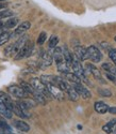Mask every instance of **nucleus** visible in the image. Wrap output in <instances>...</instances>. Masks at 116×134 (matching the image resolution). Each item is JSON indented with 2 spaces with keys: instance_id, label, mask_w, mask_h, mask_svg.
<instances>
[{
  "instance_id": "nucleus-1",
  "label": "nucleus",
  "mask_w": 116,
  "mask_h": 134,
  "mask_svg": "<svg viewBox=\"0 0 116 134\" xmlns=\"http://www.w3.org/2000/svg\"><path fill=\"white\" fill-rule=\"evenodd\" d=\"M27 41H28V37H22V38L18 39L15 43L11 44V45H9L4 49V55L7 56V57H12V56H15Z\"/></svg>"
},
{
  "instance_id": "nucleus-2",
  "label": "nucleus",
  "mask_w": 116,
  "mask_h": 134,
  "mask_svg": "<svg viewBox=\"0 0 116 134\" xmlns=\"http://www.w3.org/2000/svg\"><path fill=\"white\" fill-rule=\"evenodd\" d=\"M72 69H73V72L79 77L81 82H85V83H89L86 79V75H85V71L84 69L82 68V65H81L80 61L78 60V58L76 56L73 55V61H72Z\"/></svg>"
},
{
  "instance_id": "nucleus-3",
  "label": "nucleus",
  "mask_w": 116,
  "mask_h": 134,
  "mask_svg": "<svg viewBox=\"0 0 116 134\" xmlns=\"http://www.w3.org/2000/svg\"><path fill=\"white\" fill-rule=\"evenodd\" d=\"M30 85L33 87L34 90H36V91H38L40 93H42L47 100H49L50 98H52L51 94H50V92L48 91L47 87H46V85H45L44 83H42L41 80L36 79V77H35V79L33 77V79L30 80Z\"/></svg>"
},
{
  "instance_id": "nucleus-4",
  "label": "nucleus",
  "mask_w": 116,
  "mask_h": 134,
  "mask_svg": "<svg viewBox=\"0 0 116 134\" xmlns=\"http://www.w3.org/2000/svg\"><path fill=\"white\" fill-rule=\"evenodd\" d=\"M33 48H34V45L31 41H27L22 47L19 49V52L14 56L15 60H20V59H24V58H27L29 56L32 55L33 53Z\"/></svg>"
},
{
  "instance_id": "nucleus-5",
  "label": "nucleus",
  "mask_w": 116,
  "mask_h": 134,
  "mask_svg": "<svg viewBox=\"0 0 116 134\" xmlns=\"http://www.w3.org/2000/svg\"><path fill=\"white\" fill-rule=\"evenodd\" d=\"M53 62V57H52V52L49 51H44L41 54V57L38 60V68L42 70H45L46 68L50 66Z\"/></svg>"
},
{
  "instance_id": "nucleus-6",
  "label": "nucleus",
  "mask_w": 116,
  "mask_h": 134,
  "mask_svg": "<svg viewBox=\"0 0 116 134\" xmlns=\"http://www.w3.org/2000/svg\"><path fill=\"white\" fill-rule=\"evenodd\" d=\"M46 87H47L48 91L50 92L51 97H52V98H54L55 100H57V101H64V100H65L64 91H62L60 88H57L56 86L51 85V84L46 85Z\"/></svg>"
},
{
  "instance_id": "nucleus-7",
  "label": "nucleus",
  "mask_w": 116,
  "mask_h": 134,
  "mask_svg": "<svg viewBox=\"0 0 116 134\" xmlns=\"http://www.w3.org/2000/svg\"><path fill=\"white\" fill-rule=\"evenodd\" d=\"M8 90L10 92V94H12L15 98H18V99H26V98H28V93L20 86H16V85L9 86Z\"/></svg>"
},
{
  "instance_id": "nucleus-8",
  "label": "nucleus",
  "mask_w": 116,
  "mask_h": 134,
  "mask_svg": "<svg viewBox=\"0 0 116 134\" xmlns=\"http://www.w3.org/2000/svg\"><path fill=\"white\" fill-rule=\"evenodd\" d=\"M87 49V56H88V59H91L92 61L94 62H99L102 59V54L101 52L94 45H92L89 47L86 48Z\"/></svg>"
},
{
  "instance_id": "nucleus-9",
  "label": "nucleus",
  "mask_w": 116,
  "mask_h": 134,
  "mask_svg": "<svg viewBox=\"0 0 116 134\" xmlns=\"http://www.w3.org/2000/svg\"><path fill=\"white\" fill-rule=\"evenodd\" d=\"M75 56L78 58L79 61H84V60L88 59L87 49L84 46H81V45L75 46Z\"/></svg>"
},
{
  "instance_id": "nucleus-10",
  "label": "nucleus",
  "mask_w": 116,
  "mask_h": 134,
  "mask_svg": "<svg viewBox=\"0 0 116 134\" xmlns=\"http://www.w3.org/2000/svg\"><path fill=\"white\" fill-rule=\"evenodd\" d=\"M75 88V90L78 92L79 96H81L83 99H89L92 97V93L89 92L88 89H86L84 86H82V84L79 83V84H74L73 86Z\"/></svg>"
},
{
  "instance_id": "nucleus-11",
  "label": "nucleus",
  "mask_w": 116,
  "mask_h": 134,
  "mask_svg": "<svg viewBox=\"0 0 116 134\" xmlns=\"http://www.w3.org/2000/svg\"><path fill=\"white\" fill-rule=\"evenodd\" d=\"M30 27H31V23H30V21H24V23H21L20 25H17V27L15 28V30H14V32L12 33V35L14 37L22 36L27 30L30 29Z\"/></svg>"
},
{
  "instance_id": "nucleus-12",
  "label": "nucleus",
  "mask_w": 116,
  "mask_h": 134,
  "mask_svg": "<svg viewBox=\"0 0 116 134\" xmlns=\"http://www.w3.org/2000/svg\"><path fill=\"white\" fill-rule=\"evenodd\" d=\"M52 57H53V60L55 61L56 65L59 64H62L65 62V59H64V55H63V51L61 47H54L53 52H52Z\"/></svg>"
},
{
  "instance_id": "nucleus-13",
  "label": "nucleus",
  "mask_w": 116,
  "mask_h": 134,
  "mask_svg": "<svg viewBox=\"0 0 116 134\" xmlns=\"http://www.w3.org/2000/svg\"><path fill=\"white\" fill-rule=\"evenodd\" d=\"M54 79V86H56L57 88H60L62 91H67V89L70 87V85H69L67 83V81L65 79H63V77H60V76H53Z\"/></svg>"
},
{
  "instance_id": "nucleus-14",
  "label": "nucleus",
  "mask_w": 116,
  "mask_h": 134,
  "mask_svg": "<svg viewBox=\"0 0 116 134\" xmlns=\"http://www.w3.org/2000/svg\"><path fill=\"white\" fill-rule=\"evenodd\" d=\"M0 102L3 103L8 108H10L11 110H12V107H13L14 102L12 101V99H11L10 94H7L3 91H0Z\"/></svg>"
},
{
  "instance_id": "nucleus-15",
  "label": "nucleus",
  "mask_w": 116,
  "mask_h": 134,
  "mask_svg": "<svg viewBox=\"0 0 116 134\" xmlns=\"http://www.w3.org/2000/svg\"><path fill=\"white\" fill-rule=\"evenodd\" d=\"M94 108H95V110L97 111L98 114H106V113H108V111H109V106L104 102H101V101L95 102Z\"/></svg>"
},
{
  "instance_id": "nucleus-16",
  "label": "nucleus",
  "mask_w": 116,
  "mask_h": 134,
  "mask_svg": "<svg viewBox=\"0 0 116 134\" xmlns=\"http://www.w3.org/2000/svg\"><path fill=\"white\" fill-rule=\"evenodd\" d=\"M13 125L17 130H19L21 132H28L30 130V126L27 124V122L22 121V120H14Z\"/></svg>"
},
{
  "instance_id": "nucleus-17",
  "label": "nucleus",
  "mask_w": 116,
  "mask_h": 134,
  "mask_svg": "<svg viewBox=\"0 0 116 134\" xmlns=\"http://www.w3.org/2000/svg\"><path fill=\"white\" fill-rule=\"evenodd\" d=\"M86 68L88 69V71H89L93 75H94V77H95L96 80H98V81H100V82H103L100 71L96 68V66H95L94 64H92V63H87V64H86Z\"/></svg>"
},
{
  "instance_id": "nucleus-18",
  "label": "nucleus",
  "mask_w": 116,
  "mask_h": 134,
  "mask_svg": "<svg viewBox=\"0 0 116 134\" xmlns=\"http://www.w3.org/2000/svg\"><path fill=\"white\" fill-rule=\"evenodd\" d=\"M0 115H2L3 117H5L8 119H11L13 117V111L10 108H8L3 103L0 102Z\"/></svg>"
},
{
  "instance_id": "nucleus-19",
  "label": "nucleus",
  "mask_w": 116,
  "mask_h": 134,
  "mask_svg": "<svg viewBox=\"0 0 116 134\" xmlns=\"http://www.w3.org/2000/svg\"><path fill=\"white\" fill-rule=\"evenodd\" d=\"M63 75H64V77H65V80L69 81V82L73 83V84H79V83H81L80 79H79V77H78L74 72H67V73H65V74H63Z\"/></svg>"
},
{
  "instance_id": "nucleus-20",
  "label": "nucleus",
  "mask_w": 116,
  "mask_h": 134,
  "mask_svg": "<svg viewBox=\"0 0 116 134\" xmlns=\"http://www.w3.org/2000/svg\"><path fill=\"white\" fill-rule=\"evenodd\" d=\"M18 23H19V19L17 17H11L4 23V28H7V29L15 28V27H17Z\"/></svg>"
},
{
  "instance_id": "nucleus-21",
  "label": "nucleus",
  "mask_w": 116,
  "mask_h": 134,
  "mask_svg": "<svg viewBox=\"0 0 116 134\" xmlns=\"http://www.w3.org/2000/svg\"><path fill=\"white\" fill-rule=\"evenodd\" d=\"M67 94H68V98L72 100V101H78V99H79V94L78 92L75 90V88L73 86H70L68 89H67Z\"/></svg>"
},
{
  "instance_id": "nucleus-22",
  "label": "nucleus",
  "mask_w": 116,
  "mask_h": 134,
  "mask_svg": "<svg viewBox=\"0 0 116 134\" xmlns=\"http://www.w3.org/2000/svg\"><path fill=\"white\" fill-rule=\"evenodd\" d=\"M12 111L15 114V115H17L18 117H21V118H27V117H29L27 114H25L24 111L21 110V108L16 104V103H14L13 104V107H12Z\"/></svg>"
},
{
  "instance_id": "nucleus-23",
  "label": "nucleus",
  "mask_w": 116,
  "mask_h": 134,
  "mask_svg": "<svg viewBox=\"0 0 116 134\" xmlns=\"http://www.w3.org/2000/svg\"><path fill=\"white\" fill-rule=\"evenodd\" d=\"M11 35H12V33H10L9 31H3L1 35H0V46L8 43V41L11 39V37H12Z\"/></svg>"
},
{
  "instance_id": "nucleus-24",
  "label": "nucleus",
  "mask_w": 116,
  "mask_h": 134,
  "mask_svg": "<svg viewBox=\"0 0 116 134\" xmlns=\"http://www.w3.org/2000/svg\"><path fill=\"white\" fill-rule=\"evenodd\" d=\"M20 86H21V88L24 89V90L28 93V94H33V92H34V89H33V87L30 85V83H26V82H20Z\"/></svg>"
},
{
  "instance_id": "nucleus-25",
  "label": "nucleus",
  "mask_w": 116,
  "mask_h": 134,
  "mask_svg": "<svg viewBox=\"0 0 116 134\" xmlns=\"http://www.w3.org/2000/svg\"><path fill=\"white\" fill-rule=\"evenodd\" d=\"M101 68L106 71L107 73H113V74H116V68L114 65H112L111 63L107 62V63H103Z\"/></svg>"
},
{
  "instance_id": "nucleus-26",
  "label": "nucleus",
  "mask_w": 116,
  "mask_h": 134,
  "mask_svg": "<svg viewBox=\"0 0 116 134\" xmlns=\"http://www.w3.org/2000/svg\"><path fill=\"white\" fill-rule=\"evenodd\" d=\"M116 124V119H112L109 124H107L106 126H103V131L104 132H107V133H112V130H113V127L114 125Z\"/></svg>"
},
{
  "instance_id": "nucleus-27",
  "label": "nucleus",
  "mask_w": 116,
  "mask_h": 134,
  "mask_svg": "<svg viewBox=\"0 0 116 134\" xmlns=\"http://www.w3.org/2000/svg\"><path fill=\"white\" fill-rule=\"evenodd\" d=\"M11 16H13V12H12V11L7 10V9L0 11V20L3 19V18H7V17H11Z\"/></svg>"
},
{
  "instance_id": "nucleus-28",
  "label": "nucleus",
  "mask_w": 116,
  "mask_h": 134,
  "mask_svg": "<svg viewBox=\"0 0 116 134\" xmlns=\"http://www.w3.org/2000/svg\"><path fill=\"white\" fill-rule=\"evenodd\" d=\"M57 43H59V38H57L56 36H52V37L50 38V40H49L48 46H49L50 48H54V47H56Z\"/></svg>"
},
{
  "instance_id": "nucleus-29",
  "label": "nucleus",
  "mask_w": 116,
  "mask_h": 134,
  "mask_svg": "<svg viewBox=\"0 0 116 134\" xmlns=\"http://www.w3.org/2000/svg\"><path fill=\"white\" fill-rule=\"evenodd\" d=\"M46 40H47V33L43 31V32L40 33V36L37 38V44H38V45H43Z\"/></svg>"
},
{
  "instance_id": "nucleus-30",
  "label": "nucleus",
  "mask_w": 116,
  "mask_h": 134,
  "mask_svg": "<svg viewBox=\"0 0 116 134\" xmlns=\"http://www.w3.org/2000/svg\"><path fill=\"white\" fill-rule=\"evenodd\" d=\"M98 93L102 97H111L112 96V92L108 89H98Z\"/></svg>"
},
{
  "instance_id": "nucleus-31",
  "label": "nucleus",
  "mask_w": 116,
  "mask_h": 134,
  "mask_svg": "<svg viewBox=\"0 0 116 134\" xmlns=\"http://www.w3.org/2000/svg\"><path fill=\"white\" fill-rule=\"evenodd\" d=\"M109 56H110L111 60H113V62H114L115 65H116V49H115V48H111V49L109 51Z\"/></svg>"
},
{
  "instance_id": "nucleus-32",
  "label": "nucleus",
  "mask_w": 116,
  "mask_h": 134,
  "mask_svg": "<svg viewBox=\"0 0 116 134\" xmlns=\"http://www.w3.org/2000/svg\"><path fill=\"white\" fill-rule=\"evenodd\" d=\"M106 76H107V79H108L109 81H111L112 83H114V84L116 85V74H113V73H107Z\"/></svg>"
},
{
  "instance_id": "nucleus-33",
  "label": "nucleus",
  "mask_w": 116,
  "mask_h": 134,
  "mask_svg": "<svg viewBox=\"0 0 116 134\" xmlns=\"http://www.w3.org/2000/svg\"><path fill=\"white\" fill-rule=\"evenodd\" d=\"M8 3L7 2H0V10H4V9H7L8 8Z\"/></svg>"
},
{
  "instance_id": "nucleus-34",
  "label": "nucleus",
  "mask_w": 116,
  "mask_h": 134,
  "mask_svg": "<svg viewBox=\"0 0 116 134\" xmlns=\"http://www.w3.org/2000/svg\"><path fill=\"white\" fill-rule=\"evenodd\" d=\"M101 45H102V46H103V47H104V48H108V49H109V51H110V49H111V46H110V45H109V44H108V43H107V42H102V43H101Z\"/></svg>"
},
{
  "instance_id": "nucleus-35",
  "label": "nucleus",
  "mask_w": 116,
  "mask_h": 134,
  "mask_svg": "<svg viewBox=\"0 0 116 134\" xmlns=\"http://www.w3.org/2000/svg\"><path fill=\"white\" fill-rule=\"evenodd\" d=\"M109 111L111 114H116V107H109Z\"/></svg>"
},
{
  "instance_id": "nucleus-36",
  "label": "nucleus",
  "mask_w": 116,
  "mask_h": 134,
  "mask_svg": "<svg viewBox=\"0 0 116 134\" xmlns=\"http://www.w3.org/2000/svg\"><path fill=\"white\" fill-rule=\"evenodd\" d=\"M2 28H4V23L2 20H0V29H2Z\"/></svg>"
},
{
  "instance_id": "nucleus-37",
  "label": "nucleus",
  "mask_w": 116,
  "mask_h": 134,
  "mask_svg": "<svg viewBox=\"0 0 116 134\" xmlns=\"http://www.w3.org/2000/svg\"><path fill=\"white\" fill-rule=\"evenodd\" d=\"M112 133H114V134H116V124L114 125V127H113V130H112Z\"/></svg>"
},
{
  "instance_id": "nucleus-38",
  "label": "nucleus",
  "mask_w": 116,
  "mask_h": 134,
  "mask_svg": "<svg viewBox=\"0 0 116 134\" xmlns=\"http://www.w3.org/2000/svg\"><path fill=\"white\" fill-rule=\"evenodd\" d=\"M2 32H3V28H2V29H0V35H1Z\"/></svg>"
},
{
  "instance_id": "nucleus-39",
  "label": "nucleus",
  "mask_w": 116,
  "mask_h": 134,
  "mask_svg": "<svg viewBox=\"0 0 116 134\" xmlns=\"http://www.w3.org/2000/svg\"><path fill=\"white\" fill-rule=\"evenodd\" d=\"M5 1V0H0V2H4Z\"/></svg>"
},
{
  "instance_id": "nucleus-40",
  "label": "nucleus",
  "mask_w": 116,
  "mask_h": 134,
  "mask_svg": "<svg viewBox=\"0 0 116 134\" xmlns=\"http://www.w3.org/2000/svg\"><path fill=\"white\" fill-rule=\"evenodd\" d=\"M115 42H116V37H115Z\"/></svg>"
}]
</instances>
